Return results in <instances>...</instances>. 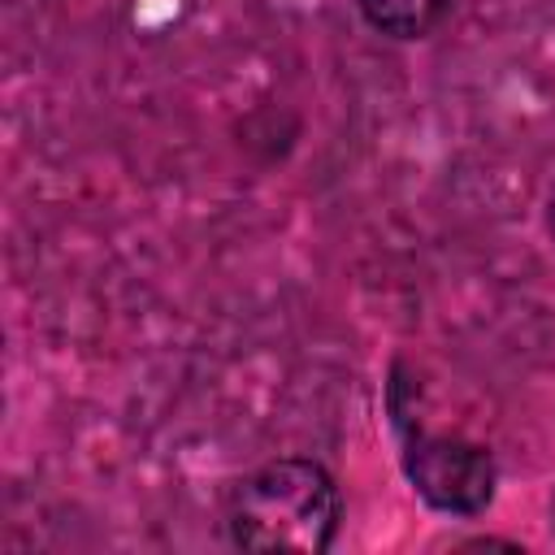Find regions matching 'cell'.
I'll use <instances>...</instances> for the list:
<instances>
[{
    "label": "cell",
    "instance_id": "5",
    "mask_svg": "<svg viewBox=\"0 0 555 555\" xmlns=\"http://www.w3.org/2000/svg\"><path fill=\"white\" fill-rule=\"evenodd\" d=\"M551 516H555V494H551Z\"/></svg>",
    "mask_w": 555,
    "mask_h": 555
},
{
    "label": "cell",
    "instance_id": "1",
    "mask_svg": "<svg viewBox=\"0 0 555 555\" xmlns=\"http://www.w3.org/2000/svg\"><path fill=\"white\" fill-rule=\"evenodd\" d=\"M343 499L334 477L304 455H282L251 468L225 503L230 542L243 551H330L338 538Z\"/></svg>",
    "mask_w": 555,
    "mask_h": 555
},
{
    "label": "cell",
    "instance_id": "2",
    "mask_svg": "<svg viewBox=\"0 0 555 555\" xmlns=\"http://www.w3.org/2000/svg\"><path fill=\"white\" fill-rule=\"evenodd\" d=\"M403 477L425 507L455 520L481 516L499 486L494 455L455 434H416L403 451Z\"/></svg>",
    "mask_w": 555,
    "mask_h": 555
},
{
    "label": "cell",
    "instance_id": "3",
    "mask_svg": "<svg viewBox=\"0 0 555 555\" xmlns=\"http://www.w3.org/2000/svg\"><path fill=\"white\" fill-rule=\"evenodd\" d=\"M455 0H356L360 17L390 39H425L442 26Z\"/></svg>",
    "mask_w": 555,
    "mask_h": 555
},
{
    "label": "cell",
    "instance_id": "4",
    "mask_svg": "<svg viewBox=\"0 0 555 555\" xmlns=\"http://www.w3.org/2000/svg\"><path fill=\"white\" fill-rule=\"evenodd\" d=\"M546 225H551V234H555V191H551V204H546Z\"/></svg>",
    "mask_w": 555,
    "mask_h": 555
}]
</instances>
